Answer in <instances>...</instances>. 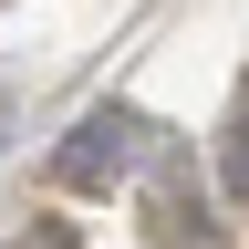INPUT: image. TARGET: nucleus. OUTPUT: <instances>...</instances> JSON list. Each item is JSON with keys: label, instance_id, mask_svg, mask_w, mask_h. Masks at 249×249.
<instances>
[{"label": "nucleus", "instance_id": "obj_1", "mask_svg": "<svg viewBox=\"0 0 249 249\" xmlns=\"http://www.w3.org/2000/svg\"><path fill=\"white\" fill-rule=\"evenodd\" d=\"M156 145H166V124H156L145 104H83V124H73L62 156H52V177L83 187V197H104V187H124V177L156 166Z\"/></svg>", "mask_w": 249, "mask_h": 249}, {"label": "nucleus", "instance_id": "obj_2", "mask_svg": "<svg viewBox=\"0 0 249 249\" xmlns=\"http://www.w3.org/2000/svg\"><path fill=\"white\" fill-rule=\"evenodd\" d=\"M145 197H156V239H166V249H218L208 187H197V166H187V145H177V135L156 145V166H145Z\"/></svg>", "mask_w": 249, "mask_h": 249}, {"label": "nucleus", "instance_id": "obj_3", "mask_svg": "<svg viewBox=\"0 0 249 249\" xmlns=\"http://www.w3.org/2000/svg\"><path fill=\"white\" fill-rule=\"evenodd\" d=\"M218 187L229 208H249V73L229 83V114H218Z\"/></svg>", "mask_w": 249, "mask_h": 249}, {"label": "nucleus", "instance_id": "obj_4", "mask_svg": "<svg viewBox=\"0 0 249 249\" xmlns=\"http://www.w3.org/2000/svg\"><path fill=\"white\" fill-rule=\"evenodd\" d=\"M11 249H83V229H73V218H31Z\"/></svg>", "mask_w": 249, "mask_h": 249}, {"label": "nucleus", "instance_id": "obj_5", "mask_svg": "<svg viewBox=\"0 0 249 249\" xmlns=\"http://www.w3.org/2000/svg\"><path fill=\"white\" fill-rule=\"evenodd\" d=\"M0 135H11V83H0Z\"/></svg>", "mask_w": 249, "mask_h": 249}]
</instances>
